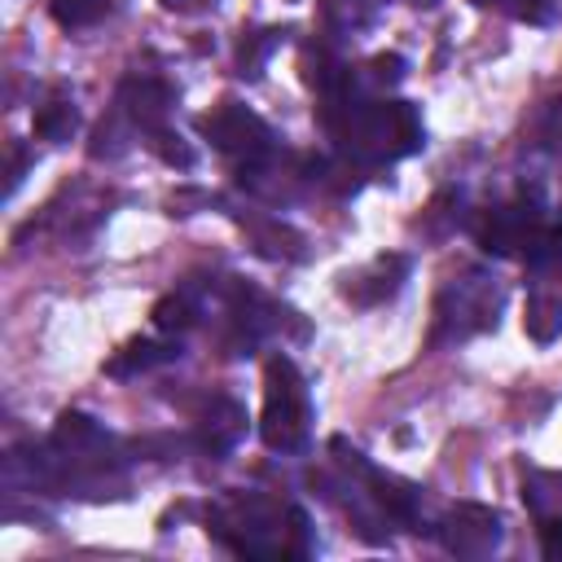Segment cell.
Here are the masks:
<instances>
[{
	"label": "cell",
	"mask_w": 562,
	"mask_h": 562,
	"mask_svg": "<svg viewBox=\"0 0 562 562\" xmlns=\"http://www.w3.org/2000/svg\"><path fill=\"white\" fill-rule=\"evenodd\" d=\"M329 127L342 136V145L364 162H395L422 149L426 132L408 101H356L338 114H329Z\"/></svg>",
	"instance_id": "cell-1"
},
{
	"label": "cell",
	"mask_w": 562,
	"mask_h": 562,
	"mask_svg": "<svg viewBox=\"0 0 562 562\" xmlns=\"http://www.w3.org/2000/svg\"><path fill=\"white\" fill-rule=\"evenodd\" d=\"M285 35H290V31H259V35H246V40H241V75H250V79H255V75L263 70L268 53H272Z\"/></svg>",
	"instance_id": "cell-16"
},
{
	"label": "cell",
	"mask_w": 562,
	"mask_h": 562,
	"mask_svg": "<svg viewBox=\"0 0 562 562\" xmlns=\"http://www.w3.org/2000/svg\"><path fill=\"white\" fill-rule=\"evenodd\" d=\"M119 114L127 119L132 132L154 136V132L167 127V114H171V88L158 83V79H140V75H132V79H123V88H119Z\"/></svg>",
	"instance_id": "cell-8"
},
{
	"label": "cell",
	"mask_w": 562,
	"mask_h": 562,
	"mask_svg": "<svg viewBox=\"0 0 562 562\" xmlns=\"http://www.w3.org/2000/svg\"><path fill=\"white\" fill-rule=\"evenodd\" d=\"M241 435H246V408L228 395H211V404L198 413V443L211 457H224L237 448Z\"/></svg>",
	"instance_id": "cell-9"
},
{
	"label": "cell",
	"mask_w": 562,
	"mask_h": 562,
	"mask_svg": "<svg viewBox=\"0 0 562 562\" xmlns=\"http://www.w3.org/2000/svg\"><path fill=\"white\" fill-rule=\"evenodd\" d=\"M312 435V395L290 356H272L263 364V413L259 439L272 452H303Z\"/></svg>",
	"instance_id": "cell-2"
},
{
	"label": "cell",
	"mask_w": 562,
	"mask_h": 562,
	"mask_svg": "<svg viewBox=\"0 0 562 562\" xmlns=\"http://www.w3.org/2000/svg\"><path fill=\"white\" fill-rule=\"evenodd\" d=\"M544 233V211H540V198H522V202H509V206H492L483 211V220L474 224V237L487 255H527Z\"/></svg>",
	"instance_id": "cell-6"
},
{
	"label": "cell",
	"mask_w": 562,
	"mask_h": 562,
	"mask_svg": "<svg viewBox=\"0 0 562 562\" xmlns=\"http://www.w3.org/2000/svg\"><path fill=\"white\" fill-rule=\"evenodd\" d=\"M540 553L549 562H562V514H553V518L540 522Z\"/></svg>",
	"instance_id": "cell-19"
},
{
	"label": "cell",
	"mask_w": 562,
	"mask_h": 562,
	"mask_svg": "<svg viewBox=\"0 0 562 562\" xmlns=\"http://www.w3.org/2000/svg\"><path fill=\"white\" fill-rule=\"evenodd\" d=\"M496 312H501V285L483 272H465V277H452L439 299H435V334L430 342H461L479 329H492L496 325Z\"/></svg>",
	"instance_id": "cell-4"
},
{
	"label": "cell",
	"mask_w": 562,
	"mask_h": 562,
	"mask_svg": "<svg viewBox=\"0 0 562 562\" xmlns=\"http://www.w3.org/2000/svg\"><path fill=\"white\" fill-rule=\"evenodd\" d=\"M514 13H518L522 22H549V18H553V0H518Z\"/></svg>",
	"instance_id": "cell-20"
},
{
	"label": "cell",
	"mask_w": 562,
	"mask_h": 562,
	"mask_svg": "<svg viewBox=\"0 0 562 562\" xmlns=\"http://www.w3.org/2000/svg\"><path fill=\"white\" fill-rule=\"evenodd\" d=\"M149 149L162 158V162H171V167H193V149L180 140V132H171V127H162V132H154L149 136Z\"/></svg>",
	"instance_id": "cell-18"
},
{
	"label": "cell",
	"mask_w": 562,
	"mask_h": 562,
	"mask_svg": "<svg viewBox=\"0 0 562 562\" xmlns=\"http://www.w3.org/2000/svg\"><path fill=\"white\" fill-rule=\"evenodd\" d=\"M400 79H404V57H400V53H378V57H369L364 83H373V88H395Z\"/></svg>",
	"instance_id": "cell-17"
},
{
	"label": "cell",
	"mask_w": 562,
	"mask_h": 562,
	"mask_svg": "<svg viewBox=\"0 0 562 562\" xmlns=\"http://www.w3.org/2000/svg\"><path fill=\"white\" fill-rule=\"evenodd\" d=\"M114 9V0H48V13L57 26L66 31H83V26H97L105 13Z\"/></svg>",
	"instance_id": "cell-13"
},
{
	"label": "cell",
	"mask_w": 562,
	"mask_h": 562,
	"mask_svg": "<svg viewBox=\"0 0 562 562\" xmlns=\"http://www.w3.org/2000/svg\"><path fill=\"white\" fill-rule=\"evenodd\" d=\"M198 127H202V136H206L220 154L241 158L246 167H250V162H263V158L272 154V127H268L255 110H246V105H237V101H220L211 114L198 119Z\"/></svg>",
	"instance_id": "cell-5"
},
{
	"label": "cell",
	"mask_w": 562,
	"mask_h": 562,
	"mask_svg": "<svg viewBox=\"0 0 562 562\" xmlns=\"http://www.w3.org/2000/svg\"><path fill=\"white\" fill-rule=\"evenodd\" d=\"M501 536H505L501 518L487 505H470V501L448 509V518L439 522V540L457 558H487V553L501 549Z\"/></svg>",
	"instance_id": "cell-7"
},
{
	"label": "cell",
	"mask_w": 562,
	"mask_h": 562,
	"mask_svg": "<svg viewBox=\"0 0 562 562\" xmlns=\"http://www.w3.org/2000/svg\"><path fill=\"white\" fill-rule=\"evenodd\" d=\"M479 9H492V4H505V0H474Z\"/></svg>",
	"instance_id": "cell-21"
},
{
	"label": "cell",
	"mask_w": 562,
	"mask_h": 562,
	"mask_svg": "<svg viewBox=\"0 0 562 562\" xmlns=\"http://www.w3.org/2000/svg\"><path fill=\"white\" fill-rule=\"evenodd\" d=\"M281 509L277 505H268L263 496H237V501H228V505H220L215 509V518H211V531L233 549V553H241V558H285L290 553V544H285V536L294 531V522L290 527H281Z\"/></svg>",
	"instance_id": "cell-3"
},
{
	"label": "cell",
	"mask_w": 562,
	"mask_h": 562,
	"mask_svg": "<svg viewBox=\"0 0 562 562\" xmlns=\"http://www.w3.org/2000/svg\"><path fill=\"white\" fill-rule=\"evenodd\" d=\"M75 127H79V110H75V101H70L66 92H53V97L35 110V136L48 140V145L70 140Z\"/></svg>",
	"instance_id": "cell-11"
},
{
	"label": "cell",
	"mask_w": 562,
	"mask_h": 562,
	"mask_svg": "<svg viewBox=\"0 0 562 562\" xmlns=\"http://www.w3.org/2000/svg\"><path fill=\"white\" fill-rule=\"evenodd\" d=\"M198 316H202V307H198L193 294H184V290L154 303V325H158L162 334H180V329H189Z\"/></svg>",
	"instance_id": "cell-14"
},
{
	"label": "cell",
	"mask_w": 562,
	"mask_h": 562,
	"mask_svg": "<svg viewBox=\"0 0 562 562\" xmlns=\"http://www.w3.org/2000/svg\"><path fill=\"white\" fill-rule=\"evenodd\" d=\"M167 360H180V342H149V338H140V342H127V347L105 364V373H110V378H132V373H145V369L167 364Z\"/></svg>",
	"instance_id": "cell-10"
},
{
	"label": "cell",
	"mask_w": 562,
	"mask_h": 562,
	"mask_svg": "<svg viewBox=\"0 0 562 562\" xmlns=\"http://www.w3.org/2000/svg\"><path fill=\"white\" fill-rule=\"evenodd\" d=\"M373 4L378 0H325V22L334 31H360L373 22Z\"/></svg>",
	"instance_id": "cell-15"
},
{
	"label": "cell",
	"mask_w": 562,
	"mask_h": 562,
	"mask_svg": "<svg viewBox=\"0 0 562 562\" xmlns=\"http://www.w3.org/2000/svg\"><path fill=\"white\" fill-rule=\"evenodd\" d=\"M522 501H527V509L536 514V522L562 514V474H527Z\"/></svg>",
	"instance_id": "cell-12"
},
{
	"label": "cell",
	"mask_w": 562,
	"mask_h": 562,
	"mask_svg": "<svg viewBox=\"0 0 562 562\" xmlns=\"http://www.w3.org/2000/svg\"><path fill=\"white\" fill-rule=\"evenodd\" d=\"M408 4H426V9H430V4H439V0H408Z\"/></svg>",
	"instance_id": "cell-22"
},
{
	"label": "cell",
	"mask_w": 562,
	"mask_h": 562,
	"mask_svg": "<svg viewBox=\"0 0 562 562\" xmlns=\"http://www.w3.org/2000/svg\"><path fill=\"white\" fill-rule=\"evenodd\" d=\"M162 4H167V9H176V4H184V0H162Z\"/></svg>",
	"instance_id": "cell-23"
}]
</instances>
